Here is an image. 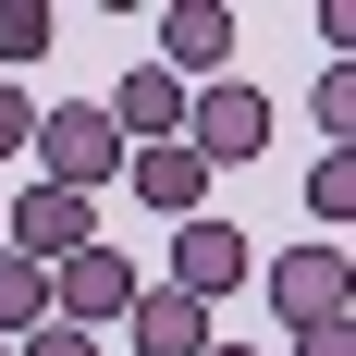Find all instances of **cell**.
<instances>
[{"instance_id":"obj_13","label":"cell","mask_w":356,"mask_h":356,"mask_svg":"<svg viewBox=\"0 0 356 356\" xmlns=\"http://www.w3.org/2000/svg\"><path fill=\"white\" fill-rule=\"evenodd\" d=\"M307 209H320V221H356V160H344V147L307 160Z\"/></svg>"},{"instance_id":"obj_4","label":"cell","mask_w":356,"mask_h":356,"mask_svg":"<svg viewBox=\"0 0 356 356\" xmlns=\"http://www.w3.org/2000/svg\"><path fill=\"white\" fill-rule=\"evenodd\" d=\"M0 246L37 258V270H62L74 246H99V197H62V184H13L0 197Z\"/></svg>"},{"instance_id":"obj_12","label":"cell","mask_w":356,"mask_h":356,"mask_svg":"<svg viewBox=\"0 0 356 356\" xmlns=\"http://www.w3.org/2000/svg\"><path fill=\"white\" fill-rule=\"evenodd\" d=\"M49 37H62V13H49V0H0V74L49 62Z\"/></svg>"},{"instance_id":"obj_15","label":"cell","mask_w":356,"mask_h":356,"mask_svg":"<svg viewBox=\"0 0 356 356\" xmlns=\"http://www.w3.org/2000/svg\"><path fill=\"white\" fill-rule=\"evenodd\" d=\"M13 147H37V99L13 86V74H0V160H13Z\"/></svg>"},{"instance_id":"obj_11","label":"cell","mask_w":356,"mask_h":356,"mask_svg":"<svg viewBox=\"0 0 356 356\" xmlns=\"http://www.w3.org/2000/svg\"><path fill=\"white\" fill-rule=\"evenodd\" d=\"M37 320H49V270H37V258H13V246H0V344H25Z\"/></svg>"},{"instance_id":"obj_18","label":"cell","mask_w":356,"mask_h":356,"mask_svg":"<svg viewBox=\"0 0 356 356\" xmlns=\"http://www.w3.org/2000/svg\"><path fill=\"white\" fill-rule=\"evenodd\" d=\"M209 356H258V344H209Z\"/></svg>"},{"instance_id":"obj_1","label":"cell","mask_w":356,"mask_h":356,"mask_svg":"<svg viewBox=\"0 0 356 356\" xmlns=\"http://www.w3.org/2000/svg\"><path fill=\"white\" fill-rule=\"evenodd\" d=\"M111 172H123V136H111V111H99V99L37 111V184H62V197H99Z\"/></svg>"},{"instance_id":"obj_5","label":"cell","mask_w":356,"mask_h":356,"mask_svg":"<svg viewBox=\"0 0 356 356\" xmlns=\"http://www.w3.org/2000/svg\"><path fill=\"white\" fill-rule=\"evenodd\" d=\"M184 147H197V160H258V147H270V99H258L246 74L197 86V99H184Z\"/></svg>"},{"instance_id":"obj_8","label":"cell","mask_w":356,"mask_h":356,"mask_svg":"<svg viewBox=\"0 0 356 356\" xmlns=\"http://www.w3.org/2000/svg\"><path fill=\"white\" fill-rule=\"evenodd\" d=\"M184 99H197V86H172V74L160 62H123V86H111V136L123 147H184Z\"/></svg>"},{"instance_id":"obj_14","label":"cell","mask_w":356,"mask_h":356,"mask_svg":"<svg viewBox=\"0 0 356 356\" xmlns=\"http://www.w3.org/2000/svg\"><path fill=\"white\" fill-rule=\"evenodd\" d=\"M320 136H332V147L356 136V62H320Z\"/></svg>"},{"instance_id":"obj_7","label":"cell","mask_w":356,"mask_h":356,"mask_svg":"<svg viewBox=\"0 0 356 356\" xmlns=\"http://www.w3.org/2000/svg\"><path fill=\"white\" fill-rule=\"evenodd\" d=\"M221 62H234V0H172L160 13V74L172 86H221Z\"/></svg>"},{"instance_id":"obj_9","label":"cell","mask_w":356,"mask_h":356,"mask_svg":"<svg viewBox=\"0 0 356 356\" xmlns=\"http://www.w3.org/2000/svg\"><path fill=\"white\" fill-rule=\"evenodd\" d=\"M123 184H136V209L197 221V197H209V160H197V147H123Z\"/></svg>"},{"instance_id":"obj_6","label":"cell","mask_w":356,"mask_h":356,"mask_svg":"<svg viewBox=\"0 0 356 356\" xmlns=\"http://www.w3.org/2000/svg\"><path fill=\"white\" fill-rule=\"evenodd\" d=\"M246 270H258V246L234 234V221H209V209H197V221H172V295H184V307H221Z\"/></svg>"},{"instance_id":"obj_16","label":"cell","mask_w":356,"mask_h":356,"mask_svg":"<svg viewBox=\"0 0 356 356\" xmlns=\"http://www.w3.org/2000/svg\"><path fill=\"white\" fill-rule=\"evenodd\" d=\"M13 356H111V344H99V332H62V320H37Z\"/></svg>"},{"instance_id":"obj_3","label":"cell","mask_w":356,"mask_h":356,"mask_svg":"<svg viewBox=\"0 0 356 356\" xmlns=\"http://www.w3.org/2000/svg\"><path fill=\"white\" fill-rule=\"evenodd\" d=\"M123 307H136V258L111 246V234H99V246H74L62 270H49V320H62V332H99V344H111Z\"/></svg>"},{"instance_id":"obj_17","label":"cell","mask_w":356,"mask_h":356,"mask_svg":"<svg viewBox=\"0 0 356 356\" xmlns=\"http://www.w3.org/2000/svg\"><path fill=\"white\" fill-rule=\"evenodd\" d=\"M295 356H356V332H295Z\"/></svg>"},{"instance_id":"obj_19","label":"cell","mask_w":356,"mask_h":356,"mask_svg":"<svg viewBox=\"0 0 356 356\" xmlns=\"http://www.w3.org/2000/svg\"><path fill=\"white\" fill-rule=\"evenodd\" d=\"M0 356H13V344H0Z\"/></svg>"},{"instance_id":"obj_10","label":"cell","mask_w":356,"mask_h":356,"mask_svg":"<svg viewBox=\"0 0 356 356\" xmlns=\"http://www.w3.org/2000/svg\"><path fill=\"white\" fill-rule=\"evenodd\" d=\"M123 344H136V356H209V307H184L172 283H136V307H123Z\"/></svg>"},{"instance_id":"obj_2","label":"cell","mask_w":356,"mask_h":356,"mask_svg":"<svg viewBox=\"0 0 356 356\" xmlns=\"http://www.w3.org/2000/svg\"><path fill=\"white\" fill-rule=\"evenodd\" d=\"M258 283H270L283 332H356V270H344V246H283Z\"/></svg>"}]
</instances>
